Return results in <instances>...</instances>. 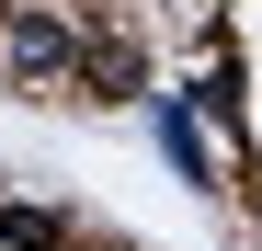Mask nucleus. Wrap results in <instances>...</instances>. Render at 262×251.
Masks as SVG:
<instances>
[{"mask_svg":"<svg viewBox=\"0 0 262 251\" xmlns=\"http://www.w3.org/2000/svg\"><path fill=\"white\" fill-rule=\"evenodd\" d=\"M0 46H12V69H34V80L80 69V46H69V23H57V12H12V23H0Z\"/></svg>","mask_w":262,"mask_h":251,"instance_id":"nucleus-1","label":"nucleus"},{"mask_svg":"<svg viewBox=\"0 0 262 251\" xmlns=\"http://www.w3.org/2000/svg\"><path fill=\"white\" fill-rule=\"evenodd\" d=\"M80 80H92L103 103H125L137 92V46H80Z\"/></svg>","mask_w":262,"mask_h":251,"instance_id":"nucleus-2","label":"nucleus"},{"mask_svg":"<svg viewBox=\"0 0 262 251\" xmlns=\"http://www.w3.org/2000/svg\"><path fill=\"white\" fill-rule=\"evenodd\" d=\"M0 240H23V251H57V217H46V205H0Z\"/></svg>","mask_w":262,"mask_h":251,"instance_id":"nucleus-3","label":"nucleus"},{"mask_svg":"<svg viewBox=\"0 0 262 251\" xmlns=\"http://www.w3.org/2000/svg\"><path fill=\"white\" fill-rule=\"evenodd\" d=\"M160 149H171V160H183V172H194V183H216V172H205V137H194V114H160Z\"/></svg>","mask_w":262,"mask_h":251,"instance_id":"nucleus-4","label":"nucleus"}]
</instances>
